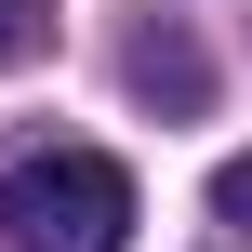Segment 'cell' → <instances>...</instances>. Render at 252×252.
Returning a JSON list of instances; mask_svg holds the SVG:
<instances>
[{"instance_id":"6da1fadb","label":"cell","mask_w":252,"mask_h":252,"mask_svg":"<svg viewBox=\"0 0 252 252\" xmlns=\"http://www.w3.org/2000/svg\"><path fill=\"white\" fill-rule=\"evenodd\" d=\"M0 239L13 252H120L133 239V173L106 146H27L0 173Z\"/></svg>"},{"instance_id":"7a4b0ae2","label":"cell","mask_w":252,"mask_h":252,"mask_svg":"<svg viewBox=\"0 0 252 252\" xmlns=\"http://www.w3.org/2000/svg\"><path fill=\"white\" fill-rule=\"evenodd\" d=\"M120 66H133V93H146V106H199V93H213V66H199V40H186V27H133V53H120Z\"/></svg>"},{"instance_id":"3957f363","label":"cell","mask_w":252,"mask_h":252,"mask_svg":"<svg viewBox=\"0 0 252 252\" xmlns=\"http://www.w3.org/2000/svg\"><path fill=\"white\" fill-rule=\"evenodd\" d=\"M40 40H53V0H0V66H27Z\"/></svg>"},{"instance_id":"277c9868","label":"cell","mask_w":252,"mask_h":252,"mask_svg":"<svg viewBox=\"0 0 252 252\" xmlns=\"http://www.w3.org/2000/svg\"><path fill=\"white\" fill-rule=\"evenodd\" d=\"M213 213H226V226H252V159H226V173H213Z\"/></svg>"}]
</instances>
